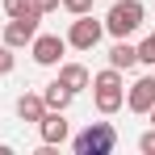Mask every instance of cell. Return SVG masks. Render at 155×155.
<instances>
[{"label": "cell", "instance_id": "obj_1", "mask_svg": "<svg viewBox=\"0 0 155 155\" xmlns=\"http://www.w3.org/2000/svg\"><path fill=\"white\" fill-rule=\"evenodd\" d=\"M92 101H97V109H101L105 117L126 105V80H122L117 67H105V71L92 76Z\"/></svg>", "mask_w": 155, "mask_h": 155}, {"label": "cell", "instance_id": "obj_2", "mask_svg": "<svg viewBox=\"0 0 155 155\" xmlns=\"http://www.w3.org/2000/svg\"><path fill=\"white\" fill-rule=\"evenodd\" d=\"M113 147H117V130L109 122H92V126H84L71 138V151L76 155H109Z\"/></svg>", "mask_w": 155, "mask_h": 155}, {"label": "cell", "instance_id": "obj_3", "mask_svg": "<svg viewBox=\"0 0 155 155\" xmlns=\"http://www.w3.org/2000/svg\"><path fill=\"white\" fill-rule=\"evenodd\" d=\"M143 17H147L143 0H113L109 17H105V34H113V38H130L134 29L143 25Z\"/></svg>", "mask_w": 155, "mask_h": 155}, {"label": "cell", "instance_id": "obj_4", "mask_svg": "<svg viewBox=\"0 0 155 155\" xmlns=\"http://www.w3.org/2000/svg\"><path fill=\"white\" fill-rule=\"evenodd\" d=\"M101 38H105V21H97L92 13H80L67 25V46H76V51H92Z\"/></svg>", "mask_w": 155, "mask_h": 155}, {"label": "cell", "instance_id": "obj_5", "mask_svg": "<svg viewBox=\"0 0 155 155\" xmlns=\"http://www.w3.org/2000/svg\"><path fill=\"white\" fill-rule=\"evenodd\" d=\"M63 51H67V38H59V34H34V42H29V54L38 67H59Z\"/></svg>", "mask_w": 155, "mask_h": 155}, {"label": "cell", "instance_id": "obj_6", "mask_svg": "<svg viewBox=\"0 0 155 155\" xmlns=\"http://www.w3.org/2000/svg\"><path fill=\"white\" fill-rule=\"evenodd\" d=\"M38 21H42V13H29V17H8V25H4V42L13 46V51H21L34 42V34H38Z\"/></svg>", "mask_w": 155, "mask_h": 155}, {"label": "cell", "instance_id": "obj_7", "mask_svg": "<svg viewBox=\"0 0 155 155\" xmlns=\"http://www.w3.org/2000/svg\"><path fill=\"white\" fill-rule=\"evenodd\" d=\"M38 134H42V143H46V147H63V143H67V134H71L67 117H63V109H46V113L38 117Z\"/></svg>", "mask_w": 155, "mask_h": 155}, {"label": "cell", "instance_id": "obj_8", "mask_svg": "<svg viewBox=\"0 0 155 155\" xmlns=\"http://www.w3.org/2000/svg\"><path fill=\"white\" fill-rule=\"evenodd\" d=\"M151 105H155V76L134 80V84H130V92H126V109L147 117V113H151Z\"/></svg>", "mask_w": 155, "mask_h": 155}, {"label": "cell", "instance_id": "obj_9", "mask_svg": "<svg viewBox=\"0 0 155 155\" xmlns=\"http://www.w3.org/2000/svg\"><path fill=\"white\" fill-rule=\"evenodd\" d=\"M54 80H59L71 97L84 92V88H92V71H88L84 63H59V76H54Z\"/></svg>", "mask_w": 155, "mask_h": 155}, {"label": "cell", "instance_id": "obj_10", "mask_svg": "<svg viewBox=\"0 0 155 155\" xmlns=\"http://www.w3.org/2000/svg\"><path fill=\"white\" fill-rule=\"evenodd\" d=\"M109 67H117V71L138 67V46H130L126 38H117V42H113V51H109Z\"/></svg>", "mask_w": 155, "mask_h": 155}, {"label": "cell", "instance_id": "obj_11", "mask_svg": "<svg viewBox=\"0 0 155 155\" xmlns=\"http://www.w3.org/2000/svg\"><path fill=\"white\" fill-rule=\"evenodd\" d=\"M42 113H46L42 92H25V97H17V117H21V122H38Z\"/></svg>", "mask_w": 155, "mask_h": 155}, {"label": "cell", "instance_id": "obj_12", "mask_svg": "<svg viewBox=\"0 0 155 155\" xmlns=\"http://www.w3.org/2000/svg\"><path fill=\"white\" fill-rule=\"evenodd\" d=\"M42 105H46V109H67V105H71V92H67L59 80H51V84L42 88Z\"/></svg>", "mask_w": 155, "mask_h": 155}, {"label": "cell", "instance_id": "obj_13", "mask_svg": "<svg viewBox=\"0 0 155 155\" xmlns=\"http://www.w3.org/2000/svg\"><path fill=\"white\" fill-rule=\"evenodd\" d=\"M0 4H4V17H29V13H38L34 0H0Z\"/></svg>", "mask_w": 155, "mask_h": 155}, {"label": "cell", "instance_id": "obj_14", "mask_svg": "<svg viewBox=\"0 0 155 155\" xmlns=\"http://www.w3.org/2000/svg\"><path fill=\"white\" fill-rule=\"evenodd\" d=\"M138 63H147V67H155V38L147 34L143 42H138Z\"/></svg>", "mask_w": 155, "mask_h": 155}, {"label": "cell", "instance_id": "obj_15", "mask_svg": "<svg viewBox=\"0 0 155 155\" xmlns=\"http://www.w3.org/2000/svg\"><path fill=\"white\" fill-rule=\"evenodd\" d=\"M13 67H17V54H13V46H8V42H0V76H8Z\"/></svg>", "mask_w": 155, "mask_h": 155}, {"label": "cell", "instance_id": "obj_16", "mask_svg": "<svg viewBox=\"0 0 155 155\" xmlns=\"http://www.w3.org/2000/svg\"><path fill=\"white\" fill-rule=\"evenodd\" d=\"M63 8L71 17H80V13H92V0H63Z\"/></svg>", "mask_w": 155, "mask_h": 155}, {"label": "cell", "instance_id": "obj_17", "mask_svg": "<svg viewBox=\"0 0 155 155\" xmlns=\"http://www.w3.org/2000/svg\"><path fill=\"white\" fill-rule=\"evenodd\" d=\"M138 151H143V155H155V126L147 130L143 138H138Z\"/></svg>", "mask_w": 155, "mask_h": 155}, {"label": "cell", "instance_id": "obj_18", "mask_svg": "<svg viewBox=\"0 0 155 155\" xmlns=\"http://www.w3.org/2000/svg\"><path fill=\"white\" fill-rule=\"evenodd\" d=\"M59 4H63V0H34V8H38V13H42V17H46V13H54V8H59Z\"/></svg>", "mask_w": 155, "mask_h": 155}, {"label": "cell", "instance_id": "obj_19", "mask_svg": "<svg viewBox=\"0 0 155 155\" xmlns=\"http://www.w3.org/2000/svg\"><path fill=\"white\" fill-rule=\"evenodd\" d=\"M147 117H151V126H155V105H151V113H147Z\"/></svg>", "mask_w": 155, "mask_h": 155}, {"label": "cell", "instance_id": "obj_20", "mask_svg": "<svg viewBox=\"0 0 155 155\" xmlns=\"http://www.w3.org/2000/svg\"><path fill=\"white\" fill-rule=\"evenodd\" d=\"M151 38H155V34H151Z\"/></svg>", "mask_w": 155, "mask_h": 155}]
</instances>
